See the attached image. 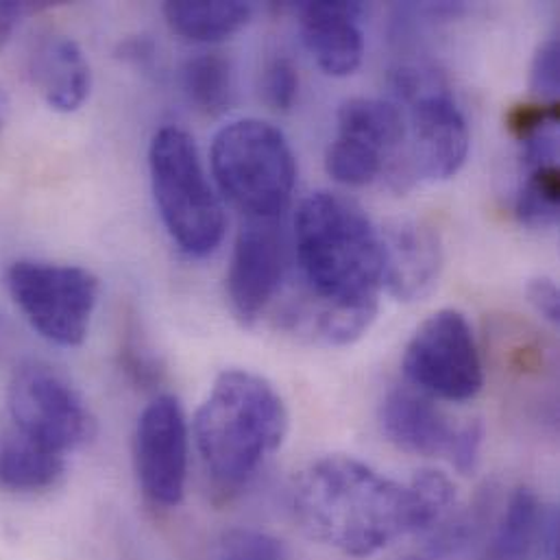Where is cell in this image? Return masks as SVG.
I'll use <instances>...</instances> for the list:
<instances>
[{"mask_svg": "<svg viewBox=\"0 0 560 560\" xmlns=\"http://www.w3.org/2000/svg\"><path fill=\"white\" fill-rule=\"evenodd\" d=\"M454 500V485L439 471H421L401 485L351 456H327L296 478L292 511L310 539L369 559L441 522Z\"/></svg>", "mask_w": 560, "mask_h": 560, "instance_id": "6da1fadb", "label": "cell"}, {"mask_svg": "<svg viewBox=\"0 0 560 560\" xmlns=\"http://www.w3.org/2000/svg\"><path fill=\"white\" fill-rule=\"evenodd\" d=\"M294 247L312 307L305 312H375L384 276L382 238L366 214L340 195L320 190L301 201Z\"/></svg>", "mask_w": 560, "mask_h": 560, "instance_id": "7a4b0ae2", "label": "cell"}, {"mask_svg": "<svg viewBox=\"0 0 560 560\" xmlns=\"http://www.w3.org/2000/svg\"><path fill=\"white\" fill-rule=\"evenodd\" d=\"M288 432V410L269 380L232 369L217 377L195 417V441L212 480L245 485L276 454Z\"/></svg>", "mask_w": 560, "mask_h": 560, "instance_id": "3957f363", "label": "cell"}, {"mask_svg": "<svg viewBox=\"0 0 560 560\" xmlns=\"http://www.w3.org/2000/svg\"><path fill=\"white\" fill-rule=\"evenodd\" d=\"M149 168L162 223L190 258L217 252L225 236L223 206L206 175L195 140L179 127L153 136Z\"/></svg>", "mask_w": 560, "mask_h": 560, "instance_id": "277c9868", "label": "cell"}, {"mask_svg": "<svg viewBox=\"0 0 560 560\" xmlns=\"http://www.w3.org/2000/svg\"><path fill=\"white\" fill-rule=\"evenodd\" d=\"M212 173L249 219L278 221L296 182V164L278 127L258 118L234 120L212 142Z\"/></svg>", "mask_w": 560, "mask_h": 560, "instance_id": "5b68a950", "label": "cell"}, {"mask_svg": "<svg viewBox=\"0 0 560 560\" xmlns=\"http://www.w3.org/2000/svg\"><path fill=\"white\" fill-rule=\"evenodd\" d=\"M395 90L408 103V166L428 182L452 179L467 162L471 133L458 103L434 70L399 68Z\"/></svg>", "mask_w": 560, "mask_h": 560, "instance_id": "8992f818", "label": "cell"}, {"mask_svg": "<svg viewBox=\"0 0 560 560\" xmlns=\"http://www.w3.org/2000/svg\"><path fill=\"white\" fill-rule=\"evenodd\" d=\"M7 288L39 336L61 347L85 340L98 301V280L70 265L35 260L13 262L7 271Z\"/></svg>", "mask_w": 560, "mask_h": 560, "instance_id": "52a82bcc", "label": "cell"}, {"mask_svg": "<svg viewBox=\"0 0 560 560\" xmlns=\"http://www.w3.org/2000/svg\"><path fill=\"white\" fill-rule=\"evenodd\" d=\"M7 401L15 430L59 456L83 447L96 434V419L79 390L42 362L15 369Z\"/></svg>", "mask_w": 560, "mask_h": 560, "instance_id": "ba28073f", "label": "cell"}, {"mask_svg": "<svg viewBox=\"0 0 560 560\" xmlns=\"http://www.w3.org/2000/svg\"><path fill=\"white\" fill-rule=\"evenodd\" d=\"M401 369L419 393L445 401H471L485 386L474 329L458 310H439L419 325Z\"/></svg>", "mask_w": 560, "mask_h": 560, "instance_id": "9c48e42d", "label": "cell"}, {"mask_svg": "<svg viewBox=\"0 0 560 560\" xmlns=\"http://www.w3.org/2000/svg\"><path fill=\"white\" fill-rule=\"evenodd\" d=\"M406 144L401 112L382 98L355 96L340 105L336 136L325 153L327 175L345 186H366L399 166Z\"/></svg>", "mask_w": 560, "mask_h": 560, "instance_id": "30bf717a", "label": "cell"}, {"mask_svg": "<svg viewBox=\"0 0 560 560\" xmlns=\"http://www.w3.org/2000/svg\"><path fill=\"white\" fill-rule=\"evenodd\" d=\"M133 463L144 498L160 509H177L188 480V423L173 395L155 397L133 434Z\"/></svg>", "mask_w": 560, "mask_h": 560, "instance_id": "8fae6325", "label": "cell"}, {"mask_svg": "<svg viewBox=\"0 0 560 560\" xmlns=\"http://www.w3.org/2000/svg\"><path fill=\"white\" fill-rule=\"evenodd\" d=\"M285 269V249L278 221L249 219L238 232L228 294L236 316L252 325L273 303Z\"/></svg>", "mask_w": 560, "mask_h": 560, "instance_id": "7c38bea8", "label": "cell"}, {"mask_svg": "<svg viewBox=\"0 0 560 560\" xmlns=\"http://www.w3.org/2000/svg\"><path fill=\"white\" fill-rule=\"evenodd\" d=\"M382 285L399 301H417L432 292L443 269L439 232L423 221H395L380 232Z\"/></svg>", "mask_w": 560, "mask_h": 560, "instance_id": "4fadbf2b", "label": "cell"}, {"mask_svg": "<svg viewBox=\"0 0 560 560\" xmlns=\"http://www.w3.org/2000/svg\"><path fill=\"white\" fill-rule=\"evenodd\" d=\"M301 39L329 77H347L358 70L364 55L360 2H301L296 7Z\"/></svg>", "mask_w": 560, "mask_h": 560, "instance_id": "5bb4252c", "label": "cell"}, {"mask_svg": "<svg viewBox=\"0 0 560 560\" xmlns=\"http://www.w3.org/2000/svg\"><path fill=\"white\" fill-rule=\"evenodd\" d=\"M380 425L393 445L417 456L450 458L460 434V425H452L423 393L410 388H395L384 397Z\"/></svg>", "mask_w": 560, "mask_h": 560, "instance_id": "9a60e30c", "label": "cell"}, {"mask_svg": "<svg viewBox=\"0 0 560 560\" xmlns=\"http://www.w3.org/2000/svg\"><path fill=\"white\" fill-rule=\"evenodd\" d=\"M28 74L37 92L55 112H77L90 96V63L72 37H44L31 52Z\"/></svg>", "mask_w": 560, "mask_h": 560, "instance_id": "2e32d148", "label": "cell"}, {"mask_svg": "<svg viewBox=\"0 0 560 560\" xmlns=\"http://www.w3.org/2000/svg\"><path fill=\"white\" fill-rule=\"evenodd\" d=\"M539 548H544L550 559L557 560L559 520L557 513H546L537 493L520 489L504 511L489 548V559L530 560Z\"/></svg>", "mask_w": 560, "mask_h": 560, "instance_id": "e0dca14e", "label": "cell"}, {"mask_svg": "<svg viewBox=\"0 0 560 560\" xmlns=\"http://www.w3.org/2000/svg\"><path fill=\"white\" fill-rule=\"evenodd\" d=\"M63 471V456L33 443L15 428L0 436V489L9 493L48 491Z\"/></svg>", "mask_w": 560, "mask_h": 560, "instance_id": "ac0fdd59", "label": "cell"}, {"mask_svg": "<svg viewBox=\"0 0 560 560\" xmlns=\"http://www.w3.org/2000/svg\"><path fill=\"white\" fill-rule=\"evenodd\" d=\"M168 26L188 42L217 44L241 33L252 20V4L241 0H179L166 2Z\"/></svg>", "mask_w": 560, "mask_h": 560, "instance_id": "d6986e66", "label": "cell"}, {"mask_svg": "<svg viewBox=\"0 0 560 560\" xmlns=\"http://www.w3.org/2000/svg\"><path fill=\"white\" fill-rule=\"evenodd\" d=\"M184 92L195 107L206 114H221L234 96L232 63L217 52L197 55L182 70Z\"/></svg>", "mask_w": 560, "mask_h": 560, "instance_id": "ffe728a7", "label": "cell"}, {"mask_svg": "<svg viewBox=\"0 0 560 560\" xmlns=\"http://www.w3.org/2000/svg\"><path fill=\"white\" fill-rule=\"evenodd\" d=\"M559 164H539L524 168V179L515 199V214L522 225L550 230L559 223Z\"/></svg>", "mask_w": 560, "mask_h": 560, "instance_id": "44dd1931", "label": "cell"}, {"mask_svg": "<svg viewBox=\"0 0 560 560\" xmlns=\"http://www.w3.org/2000/svg\"><path fill=\"white\" fill-rule=\"evenodd\" d=\"M217 560H288L283 544L258 530H232L223 537Z\"/></svg>", "mask_w": 560, "mask_h": 560, "instance_id": "7402d4cb", "label": "cell"}, {"mask_svg": "<svg viewBox=\"0 0 560 560\" xmlns=\"http://www.w3.org/2000/svg\"><path fill=\"white\" fill-rule=\"evenodd\" d=\"M296 92H299L296 68L283 55L273 57L262 72L265 101L278 112H290V107L296 101Z\"/></svg>", "mask_w": 560, "mask_h": 560, "instance_id": "603a6c76", "label": "cell"}, {"mask_svg": "<svg viewBox=\"0 0 560 560\" xmlns=\"http://www.w3.org/2000/svg\"><path fill=\"white\" fill-rule=\"evenodd\" d=\"M530 88L544 103H559L560 46L557 37L544 42L533 59Z\"/></svg>", "mask_w": 560, "mask_h": 560, "instance_id": "cb8c5ba5", "label": "cell"}, {"mask_svg": "<svg viewBox=\"0 0 560 560\" xmlns=\"http://www.w3.org/2000/svg\"><path fill=\"white\" fill-rule=\"evenodd\" d=\"M482 439H485V428H482V423L474 421V423L460 425L458 441H456L454 452H452V456H450V463H452L460 474H471V471L476 469L478 458H480Z\"/></svg>", "mask_w": 560, "mask_h": 560, "instance_id": "d4e9b609", "label": "cell"}, {"mask_svg": "<svg viewBox=\"0 0 560 560\" xmlns=\"http://www.w3.org/2000/svg\"><path fill=\"white\" fill-rule=\"evenodd\" d=\"M526 296L537 314H541L548 323L559 325L560 294L559 285L550 278H537L526 285Z\"/></svg>", "mask_w": 560, "mask_h": 560, "instance_id": "484cf974", "label": "cell"}, {"mask_svg": "<svg viewBox=\"0 0 560 560\" xmlns=\"http://www.w3.org/2000/svg\"><path fill=\"white\" fill-rule=\"evenodd\" d=\"M37 9V4L31 2H15V0H0V50L11 42L15 28L20 26L22 18Z\"/></svg>", "mask_w": 560, "mask_h": 560, "instance_id": "4316f807", "label": "cell"}, {"mask_svg": "<svg viewBox=\"0 0 560 560\" xmlns=\"http://www.w3.org/2000/svg\"><path fill=\"white\" fill-rule=\"evenodd\" d=\"M120 57L122 59H129V61H136V63H147L153 59L155 55V46L149 37H133V39H127L122 46H120Z\"/></svg>", "mask_w": 560, "mask_h": 560, "instance_id": "83f0119b", "label": "cell"}]
</instances>
